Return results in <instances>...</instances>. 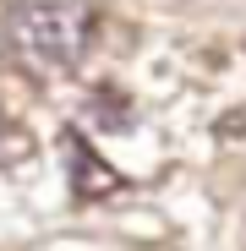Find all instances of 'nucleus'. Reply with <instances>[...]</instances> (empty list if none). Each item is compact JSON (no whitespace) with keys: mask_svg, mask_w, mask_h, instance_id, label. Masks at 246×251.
Listing matches in <instances>:
<instances>
[{"mask_svg":"<svg viewBox=\"0 0 246 251\" xmlns=\"http://www.w3.org/2000/svg\"><path fill=\"white\" fill-rule=\"evenodd\" d=\"M66 170H71V191L77 197H109V191H120V175L109 170V164L88 148V142H82L77 131H66Z\"/></svg>","mask_w":246,"mask_h":251,"instance_id":"obj_2","label":"nucleus"},{"mask_svg":"<svg viewBox=\"0 0 246 251\" xmlns=\"http://www.w3.org/2000/svg\"><path fill=\"white\" fill-rule=\"evenodd\" d=\"M27 153H33V137L22 131L6 109H0V170H6V164H22Z\"/></svg>","mask_w":246,"mask_h":251,"instance_id":"obj_3","label":"nucleus"},{"mask_svg":"<svg viewBox=\"0 0 246 251\" xmlns=\"http://www.w3.org/2000/svg\"><path fill=\"white\" fill-rule=\"evenodd\" d=\"M93 38H99L93 0H17L6 11V50L38 76L77 71Z\"/></svg>","mask_w":246,"mask_h":251,"instance_id":"obj_1","label":"nucleus"}]
</instances>
